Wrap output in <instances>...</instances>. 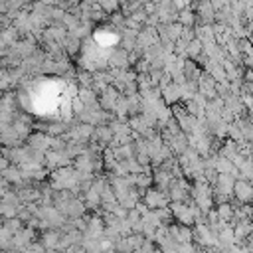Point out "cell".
Masks as SVG:
<instances>
[{
  "mask_svg": "<svg viewBox=\"0 0 253 253\" xmlns=\"http://www.w3.org/2000/svg\"><path fill=\"white\" fill-rule=\"evenodd\" d=\"M32 237H34L32 229H18L10 239V249H24L26 245L32 243Z\"/></svg>",
  "mask_w": 253,
  "mask_h": 253,
  "instance_id": "1",
  "label": "cell"
},
{
  "mask_svg": "<svg viewBox=\"0 0 253 253\" xmlns=\"http://www.w3.org/2000/svg\"><path fill=\"white\" fill-rule=\"evenodd\" d=\"M18 253H42V247L36 245V243H34V245L30 243V245H26L24 249H18Z\"/></svg>",
  "mask_w": 253,
  "mask_h": 253,
  "instance_id": "2",
  "label": "cell"
},
{
  "mask_svg": "<svg viewBox=\"0 0 253 253\" xmlns=\"http://www.w3.org/2000/svg\"><path fill=\"white\" fill-rule=\"evenodd\" d=\"M43 243H45V245H53V243H55V235H53V233L45 235V237H43Z\"/></svg>",
  "mask_w": 253,
  "mask_h": 253,
  "instance_id": "3",
  "label": "cell"
}]
</instances>
